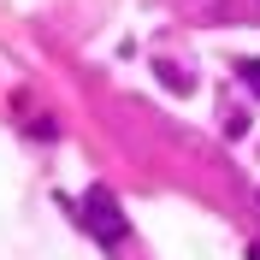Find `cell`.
<instances>
[{
    "label": "cell",
    "instance_id": "2",
    "mask_svg": "<svg viewBox=\"0 0 260 260\" xmlns=\"http://www.w3.org/2000/svg\"><path fill=\"white\" fill-rule=\"evenodd\" d=\"M237 77L248 83V95H260V59H243V65H237Z\"/></svg>",
    "mask_w": 260,
    "mask_h": 260
},
{
    "label": "cell",
    "instance_id": "1",
    "mask_svg": "<svg viewBox=\"0 0 260 260\" xmlns=\"http://www.w3.org/2000/svg\"><path fill=\"white\" fill-rule=\"evenodd\" d=\"M83 219V225H89V237H95V243H107V248H118L130 237V219H124V207H118L113 201V189H89L83 195V207H71Z\"/></svg>",
    "mask_w": 260,
    "mask_h": 260
},
{
    "label": "cell",
    "instance_id": "3",
    "mask_svg": "<svg viewBox=\"0 0 260 260\" xmlns=\"http://www.w3.org/2000/svg\"><path fill=\"white\" fill-rule=\"evenodd\" d=\"M248 260H260V243H254V248H248Z\"/></svg>",
    "mask_w": 260,
    "mask_h": 260
}]
</instances>
